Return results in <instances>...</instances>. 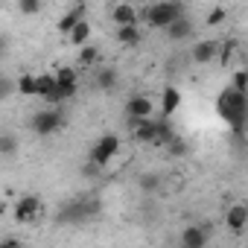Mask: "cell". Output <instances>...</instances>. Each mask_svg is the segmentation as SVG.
<instances>
[{
  "label": "cell",
  "instance_id": "28",
  "mask_svg": "<svg viewBox=\"0 0 248 248\" xmlns=\"http://www.w3.org/2000/svg\"><path fill=\"white\" fill-rule=\"evenodd\" d=\"M233 50H236V44L233 41H225V44H219V59H222V64H231V59H233Z\"/></svg>",
  "mask_w": 248,
  "mask_h": 248
},
{
  "label": "cell",
  "instance_id": "25",
  "mask_svg": "<svg viewBox=\"0 0 248 248\" xmlns=\"http://www.w3.org/2000/svg\"><path fill=\"white\" fill-rule=\"evenodd\" d=\"M15 91L24 93V96H35V76H32V73L18 76V79H15Z\"/></svg>",
  "mask_w": 248,
  "mask_h": 248
},
{
  "label": "cell",
  "instance_id": "19",
  "mask_svg": "<svg viewBox=\"0 0 248 248\" xmlns=\"http://www.w3.org/2000/svg\"><path fill=\"white\" fill-rule=\"evenodd\" d=\"M18 149H21V140L15 132H0V158H12L18 155Z\"/></svg>",
  "mask_w": 248,
  "mask_h": 248
},
{
  "label": "cell",
  "instance_id": "1",
  "mask_svg": "<svg viewBox=\"0 0 248 248\" xmlns=\"http://www.w3.org/2000/svg\"><path fill=\"white\" fill-rule=\"evenodd\" d=\"M99 210H102L99 196H76V199H67L56 210V225H82V222L99 216Z\"/></svg>",
  "mask_w": 248,
  "mask_h": 248
},
{
  "label": "cell",
  "instance_id": "34",
  "mask_svg": "<svg viewBox=\"0 0 248 248\" xmlns=\"http://www.w3.org/2000/svg\"><path fill=\"white\" fill-rule=\"evenodd\" d=\"M73 3H88V0H73Z\"/></svg>",
  "mask_w": 248,
  "mask_h": 248
},
{
  "label": "cell",
  "instance_id": "32",
  "mask_svg": "<svg viewBox=\"0 0 248 248\" xmlns=\"http://www.w3.org/2000/svg\"><path fill=\"white\" fill-rule=\"evenodd\" d=\"M18 245H21L18 236H3V239H0V248H18Z\"/></svg>",
  "mask_w": 248,
  "mask_h": 248
},
{
  "label": "cell",
  "instance_id": "14",
  "mask_svg": "<svg viewBox=\"0 0 248 248\" xmlns=\"http://www.w3.org/2000/svg\"><path fill=\"white\" fill-rule=\"evenodd\" d=\"M93 88H96V91H105V93L117 91V88H120V73H117V67H99V70L93 73Z\"/></svg>",
  "mask_w": 248,
  "mask_h": 248
},
{
  "label": "cell",
  "instance_id": "23",
  "mask_svg": "<svg viewBox=\"0 0 248 248\" xmlns=\"http://www.w3.org/2000/svg\"><path fill=\"white\" fill-rule=\"evenodd\" d=\"M138 187H140L143 193H149V196H152V193H158V190H161V175H158V172H143V175H140V181H138Z\"/></svg>",
  "mask_w": 248,
  "mask_h": 248
},
{
  "label": "cell",
  "instance_id": "9",
  "mask_svg": "<svg viewBox=\"0 0 248 248\" xmlns=\"http://www.w3.org/2000/svg\"><path fill=\"white\" fill-rule=\"evenodd\" d=\"M129 126H132V135H135V140H140V143H155V138H158V123H155V117H143V120H129Z\"/></svg>",
  "mask_w": 248,
  "mask_h": 248
},
{
  "label": "cell",
  "instance_id": "30",
  "mask_svg": "<svg viewBox=\"0 0 248 248\" xmlns=\"http://www.w3.org/2000/svg\"><path fill=\"white\" fill-rule=\"evenodd\" d=\"M231 88H233V91H242V93H245V88H248V76H245V70H242V67H239V70L233 73V82H231Z\"/></svg>",
  "mask_w": 248,
  "mask_h": 248
},
{
  "label": "cell",
  "instance_id": "2",
  "mask_svg": "<svg viewBox=\"0 0 248 248\" xmlns=\"http://www.w3.org/2000/svg\"><path fill=\"white\" fill-rule=\"evenodd\" d=\"M216 114L228 123L231 129H245V117H248V99L242 91L225 88L216 96Z\"/></svg>",
  "mask_w": 248,
  "mask_h": 248
},
{
  "label": "cell",
  "instance_id": "5",
  "mask_svg": "<svg viewBox=\"0 0 248 248\" xmlns=\"http://www.w3.org/2000/svg\"><path fill=\"white\" fill-rule=\"evenodd\" d=\"M120 155V138L117 135H102L96 143H91V149H88V161H93V164H99V167H105L108 170V164L114 161Z\"/></svg>",
  "mask_w": 248,
  "mask_h": 248
},
{
  "label": "cell",
  "instance_id": "29",
  "mask_svg": "<svg viewBox=\"0 0 248 248\" xmlns=\"http://www.w3.org/2000/svg\"><path fill=\"white\" fill-rule=\"evenodd\" d=\"M102 172H105V167H99V164H93V161H85V164H82V175H85V178H99Z\"/></svg>",
  "mask_w": 248,
  "mask_h": 248
},
{
  "label": "cell",
  "instance_id": "16",
  "mask_svg": "<svg viewBox=\"0 0 248 248\" xmlns=\"http://www.w3.org/2000/svg\"><path fill=\"white\" fill-rule=\"evenodd\" d=\"M178 108H181V91H178L175 85H167V88L161 91V114H164V117H172Z\"/></svg>",
  "mask_w": 248,
  "mask_h": 248
},
{
  "label": "cell",
  "instance_id": "12",
  "mask_svg": "<svg viewBox=\"0 0 248 248\" xmlns=\"http://www.w3.org/2000/svg\"><path fill=\"white\" fill-rule=\"evenodd\" d=\"M225 225H228V231H231V233H242V231H245V225H248V207H245L242 202L231 204V207L225 210Z\"/></svg>",
  "mask_w": 248,
  "mask_h": 248
},
{
  "label": "cell",
  "instance_id": "10",
  "mask_svg": "<svg viewBox=\"0 0 248 248\" xmlns=\"http://www.w3.org/2000/svg\"><path fill=\"white\" fill-rule=\"evenodd\" d=\"M164 30H167V38H170V41H187V38H193L196 24L190 21V15H181V18H175L172 24H167Z\"/></svg>",
  "mask_w": 248,
  "mask_h": 248
},
{
  "label": "cell",
  "instance_id": "7",
  "mask_svg": "<svg viewBox=\"0 0 248 248\" xmlns=\"http://www.w3.org/2000/svg\"><path fill=\"white\" fill-rule=\"evenodd\" d=\"M38 216H41V199L38 196H21L15 202V219L21 225H32V222H38Z\"/></svg>",
  "mask_w": 248,
  "mask_h": 248
},
{
  "label": "cell",
  "instance_id": "27",
  "mask_svg": "<svg viewBox=\"0 0 248 248\" xmlns=\"http://www.w3.org/2000/svg\"><path fill=\"white\" fill-rule=\"evenodd\" d=\"M41 6H44V0H18V9L24 15H38Z\"/></svg>",
  "mask_w": 248,
  "mask_h": 248
},
{
  "label": "cell",
  "instance_id": "18",
  "mask_svg": "<svg viewBox=\"0 0 248 248\" xmlns=\"http://www.w3.org/2000/svg\"><path fill=\"white\" fill-rule=\"evenodd\" d=\"M140 30H138V24H126V27H117V41L123 44V47H138L140 44Z\"/></svg>",
  "mask_w": 248,
  "mask_h": 248
},
{
  "label": "cell",
  "instance_id": "21",
  "mask_svg": "<svg viewBox=\"0 0 248 248\" xmlns=\"http://www.w3.org/2000/svg\"><path fill=\"white\" fill-rule=\"evenodd\" d=\"M164 149H167L172 158H181V155H187V152H190V143H187V140H184V138L175 132V135H172V138L164 143Z\"/></svg>",
  "mask_w": 248,
  "mask_h": 248
},
{
  "label": "cell",
  "instance_id": "8",
  "mask_svg": "<svg viewBox=\"0 0 248 248\" xmlns=\"http://www.w3.org/2000/svg\"><path fill=\"white\" fill-rule=\"evenodd\" d=\"M53 76H56V88H59L62 102H67L70 96H76V91H79V76H76L73 67H62V70L53 73Z\"/></svg>",
  "mask_w": 248,
  "mask_h": 248
},
{
  "label": "cell",
  "instance_id": "6",
  "mask_svg": "<svg viewBox=\"0 0 248 248\" xmlns=\"http://www.w3.org/2000/svg\"><path fill=\"white\" fill-rule=\"evenodd\" d=\"M213 239V222H196V225H187L178 236V242L184 248H204L210 245Z\"/></svg>",
  "mask_w": 248,
  "mask_h": 248
},
{
  "label": "cell",
  "instance_id": "11",
  "mask_svg": "<svg viewBox=\"0 0 248 248\" xmlns=\"http://www.w3.org/2000/svg\"><path fill=\"white\" fill-rule=\"evenodd\" d=\"M126 114H129V120H143V117H152V114H155V102H152L149 96H143V93L129 96V102H126Z\"/></svg>",
  "mask_w": 248,
  "mask_h": 248
},
{
  "label": "cell",
  "instance_id": "20",
  "mask_svg": "<svg viewBox=\"0 0 248 248\" xmlns=\"http://www.w3.org/2000/svg\"><path fill=\"white\" fill-rule=\"evenodd\" d=\"M67 38H70V44H76V47H82V44H88V38H91V24L82 18L70 32H67Z\"/></svg>",
  "mask_w": 248,
  "mask_h": 248
},
{
  "label": "cell",
  "instance_id": "3",
  "mask_svg": "<svg viewBox=\"0 0 248 248\" xmlns=\"http://www.w3.org/2000/svg\"><path fill=\"white\" fill-rule=\"evenodd\" d=\"M181 15H187V3H184V0H158V3H152L146 9L143 18H146V24L152 30H164L167 24H172Z\"/></svg>",
  "mask_w": 248,
  "mask_h": 248
},
{
  "label": "cell",
  "instance_id": "13",
  "mask_svg": "<svg viewBox=\"0 0 248 248\" xmlns=\"http://www.w3.org/2000/svg\"><path fill=\"white\" fill-rule=\"evenodd\" d=\"M216 53H219V41H210V38H204V41H196V44H193V50H190V59H193L196 64H210V62L216 59Z\"/></svg>",
  "mask_w": 248,
  "mask_h": 248
},
{
  "label": "cell",
  "instance_id": "24",
  "mask_svg": "<svg viewBox=\"0 0 248 248\" xmlns=\"http://www.w3.org/2000/svg\"><path fill=\"white\" fill-rule=\"evenodd\" d=\"M96 59H99V50H96L93 44H82V47H79V64H82V67L96 64Z\"/></svg>",
  "mask_w": 248,
  "mask_h": 248
},
{
  "label": "cell",
  "instance_id": "15",
  "mask_svg": "<svg viewBox=\"0 0 248 248\" xmlns=\"http://www.w3.org/2000/svg\"><path fill=\"white\" fill-rule=\"evenodd\" d=\"M138 9H135V3H129V0H123V3H117L114 9H111V21L117 24V27H126V24H138Z\"/></svg>",
  "mask_w": 248,
  "mask_h": 248
},
{
  "label": "cell",
  "instance_id": "33",
  "mask_svg": "<svg viewBox=\"0 0 248 248\" xmlns=\"http://www.w3.org/2000/svg\"><path fill=\"white\" fill-rule=\"evenodd\" d=\"M6 53H9V38H6V35H0V62L6 59Z\"/></svg>",
  "mask_w": 248,
  "mask_h": 248
},
{
  "label": "cell",
  "instance_id": "31",
  "mask_svg": "<svg viewBox=\"0 0 248 248\" xmlns=\"http://www.w3.org/2000/svg\"><path fill=\"white\" fill-rule=\"evenodd\" d=\"M219 24H225V9L222 6L210 9V15H207V27H219Z\"/></svg>",
  "mask_w": 248,
  "mask_h": 248
},
{
  "label": "cell",
  "instance_id": "4",
  "mask_svg": "<svg viewBox=\"0 0 248 248\" xmlns=\"http://www.w3.org/2000/svg\"><path fill=\"white\" fill-rule=\"evenodd\" d=\"M30 126H32V132H35L38 138H50V135H56V132L64 126V111H62V105L38 108V111L32 114V120H30Z\"/></svg>",
  "mask_w": 248,
  "mask_h": 248
},
{
  "label": "cell",
  "instance_id": "22",
  "mask_svg": "<svg viewBox=\"0 0 248 248\" xmlns=\"http://www.w3.org/2000/svg\"><path fill=\"white\" fill-rule=\"evenodd\" d=\"M53 85H56V76H53V73H38V76H35V96L44 99V96L53 91Z\"/></svg>",
  "mask_w": 248,
  "mask_h": 248
},
{
  "label": "cell",
  "instance_id": "26",
  "mask_svg": "<svg viewBox=\"0 0 248 248\" xmlns=\"http://www.w3.org/2000/svg\"><path fill=\"white\" fill-rule=\"evenodd\" d=\"M12 93H15V79H12V76H6V73H0V102L9 99Z\"/></svg>",
  "mask_w": 248,
  "mask_h": 248
},
{
  "label": "cell",
  "instance_id": "17",
  "mask_svg": "<svg viewBox=\"0 0 248 248\" xmlns=\"http://www.w3.org/2000/svg\"><path fill=\"white\" fill-rule=\"evenodd\" d=\"M85 15H88L85 3H76V6H73L67 15H62V21H59V32H64V35H67V32H70V30H73V27H76V24H79Z\"/></svg>",
  "mask_w": 248,
  "mask_h": 248
}]
</instances>
